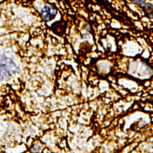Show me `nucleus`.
I'll list each match as a JSON object with an SVG mask.
<instances>
[{
  "instance_id": "1",
  "label": "nucleus",
  "mask_w": 153,
  "mask_h": 153,
  "mask_svg": "<svg viewBox=\"0 0 153 153\" xmlns=\"http://www.w3.org/2000/svg\"><path fill=\"white\" fill-rule=\"evenodd\" d=\"M19 68L14 61L5 55H0V75L2 76H10L19 72Z\"/></svg>"
},
{
  "instance_id": "2",
  "label": "nucleus",
  "mask_w": 153,
  "mask_h": 153,
  "mask_svg": "<svg viewBox=\"0 0 153 153\" xmlns=\"http://www.w3.org/2000/svg\"><path fill=\"white\" fill-rule=\"evenodd\" d=\"M57 10L51 5H45L41 10V16L45 22L51 21L55 18Z\"/></svg>"
},
{
  "instance_id": "3",
  "label": "nucleus",
  "mask_w": 153,
  "mask_h": 153,
  "mask_svg": "<svg viewBox=\"0 0 153 153\" xmlns=\"http://www.w3.org/2000/svg\"><path fill=\"white\" fill-rule=\"evenodd\" d=\"M143 10L149 19H152V4L150 2H147L143 5Z\"/></svg>"
},
{
  "instance_id": "4",
  "label": "nucleus",
  "mask_w": 153,
  "mask_h": 153,
  "mask_svg": "<svg viewBox=\"0 0 153 153\" xmlns=\"http://www.w3.org/2000/svg\"><path fill=\"white\" fill-rule=\"evenodd\" d=\"M132 2L136 5H143L146 3V0H132Z\"/></svg>"
}]
</instances>
